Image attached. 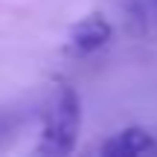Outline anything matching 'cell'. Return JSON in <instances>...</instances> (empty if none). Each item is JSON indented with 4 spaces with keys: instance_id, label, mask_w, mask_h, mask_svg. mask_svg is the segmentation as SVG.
I'll list each match as a JSON object with an SVG mask.
<instances>
[{
    "instance_id": "6da1fadb",
    "label": "cell",
    "mask_w": 157,
    "mask_h": 157,
    "mask_svg": "<svg viewBox=\"0 0 157 157\" xmlns=\"http://www.w3.org/2000/svg\"><path fill=\"white\" fill-rule=\"evenodd\" d=\"M78 131H82V99L73 87L61 84L47 102L41 134L35 143V154L44 157H61L76 148Z\"/></svg>"
},
{
    "instance_id": "7a4b0ae2",
    "label": "cell",
    "mask_w": 157,
    "mask_h": 157,
    "mask_svg": "<svg viewBox=\"0 0 157 157\" xmlns=\"http://www.w3.org/2000/svg\"><path fill=\"white\" fill-rule=\"evenodd\" d=\"M111 35H113V29L108 23V17L99 15V12H90L70 26L64 47H67L70 56H93L96 50L111 44Z\"/></svg>"
},
{
    "instance_id": "3957f363",
    "label": "cell",
    "mask_w": 157,
    "mask_h": 157,
    "mask_svg": "<svg viewBox=\"0 0 157 157\" xmlns=\"http://www.w3.org/2000/svg\"><path fill=\"white\" fill-rule=\"evenodd\" d=\"M151 148H154V137L146 128L134 125V128H122L113 137H108L102 143L99 154H105V157H137V154L151 151Z\"/></svg>"
},
{
    "instance_id": "277c9868",
    "label": "cell",
    "mask_w": 157,
    "mask_h": 157,
    "mask_svg": "<svg viewBox=\"0 0 157 157\" xmlns=\"http://www.w3.org/2000/svg\"><path fill=\"white\" fill-rule=\"evenodd\" d=\"M131 17H134L137 23H143V26L154 23L157 21V0H137V3L131 6Z\"/></svg>"
}]
</instances>
